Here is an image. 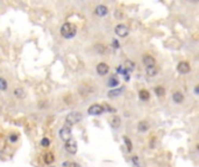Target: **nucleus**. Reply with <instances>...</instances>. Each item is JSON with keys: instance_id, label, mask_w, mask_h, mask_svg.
<instances>
[{"instance_id": "f257e3e1", "label": "nucleus", "mask_w": 199, "mask_h": 167, "mask_svg": "<svg viewBox=\"0 0 199 167\" xmlns=\"http://www.w3.org/2000/svg\"><path fill=\"white\" fill-rule=\"evenodd\" d=\"M61 34L64 38H73L75 35L77 34V28L70 22H65L61 28Z\"/></svg>"}, {"instance_id": "f03ea898", "label": "nucleus", "mask_w": 199, "mask_h": 167, "mask_svg": "<svg viewBox=\"0 0 199 167\" xmlns=\"http://www.w3.org/2000/svg\"><path fill=\"white\" fill-rule=\"evenodd\" d=\"M83 120V115L80 113H77V111H73V113H70L65 118V126L68 128H71L75 124H77L78 122H80Z\"/></svg>"}, {"instance_id": "7ed1b4c3", "label": "nucleus", "mask_w": 199, "mask_h": 167, "mask_svg": "<svg viewBox=\"0 0 199 167\" xmlns=\"http://www.w3.org/2000/svg\"><path fill=\"white\" fill-rule=\"evenodd\" d=\"M65 150H66V152H69L70 154H76V153H77V150H78L77 142L72 138H70L69 140H66L65 142Z\"/></svg>"}, {"instance_id": "20e7f679", "label": "nucleus", "mask_w": 199, "mask_h": 167, "mask_svg": "<svg viewBox=\"0 0 199 167\" xmlns=\"http://www.w3.org/2000/svg\"><path fill=\"white\" fill-rule=\"evenodd\" d=\"M114 31L119 37H126L129 34V28L126 25H118L114 29Z\"/></svg>"}, {"instance_id": "39448f33", "label": "nucleus", "mask_w": 199, "mask_h": 167, "mask_svg": "<svg viewBox=\"0 0 199 167\" xmlns=\"http://www.w3.org/2000/svg\"><path fill=\"white\" fill-rule=\"evenodd\" d=\"M87 113L89 115H92V116H97V115H101L104 113V107L101 105H92L89 109H87Z\"/></svg>"}, {"instance_id": "423d86ee", "label": "nucleus", "mask_w": 199, "mask_h": 167, "mask_svg": "<svg viewBox=\"0 0 199 167\" xmlns=\"http://www.w3.org/2000/svg\"><path fill=\"white\" fill-rule=\"evenodd\" d=\"M59 137L63 139L64 142L69 140V139L71 138V129L64 125V126L59 130Z\"/></svg>"}, {"instance_id": "0eeeda50", "label": "nucleus", "mask_w": 199, "mask_h": 167, "mask_svg": "<svg viewBox=\"0 0 199 167\" xmlns=\"http://www.w3.org/2000/svg\"><path fill=\"white\" fill-rule=\"evenodd\" d=\"M177 71L182 74H186L190 72V64L187 62H181L178 65H177Z\"/></svg>"}, {"instance_id": "6e6552de", "label": "nucleus", "mask_w": 199, "mask_h": 167, "mask_svg": "<svg viewBox=\"0 0 199 167\" xmlns=\"http://www.w3.org/2000/svg\"><path fill=\"white\" fill-rule=\"evenodd\" d=\"M109 71V66L107 65L106 63H100L97 65V72L99 76H106Z\"/></svg>"}, {"instance_id": "1a4fd4ad", "label": "nucleus", "mask_w": 199, "mask_h": 167, "mask_svg": "<svg viewBox=\"0 0 199 167\" xmlns=\"http://www.w3.org/2000/svg\"><path fill=\"white\" fill-rule=\"evenodd\" d=\"M143 64L146 65L147 68H150V66H155V63H156V60H155V58L153 57V56L150 55H145L143 56Z\"/></svg>"}, {"instance_id": "9d476101", "label": "nucleus", "mask_w": 199, "mask_h": 167, "mask_svg": "<svg viewBox=\"0 0 199 167\" xmlns=\"http://www.w3.org/2000/svg\"><path fill=\"white\" fill-rule=\"evenodd\" d=\"M95 14L98 15V16H105L107 13H108V8H107L106 6H104V5H98L97 7H95Z\"/></svg>"}, {"instance_id": "9b49d317", "label": "nucleus", "mask_w": 199, "mask_h": 167, "mask_svg": "<svg viewBox=\"0 0 199 167\" xmlns=\"http://www.w3.org/2000/svg\"><path fill=\"white\" fill-rule=\"evenodd\" d=\"M173 100L175 103H182L184 100V95L181 92H175L173 94Z\"/></svg>"}, {"instance_id": "f8f14e48", "label": "nucleus", "mask_w": 199, "mask_h": 167, "mask_svg": "<svg viewBox=\"0 0 199 167\" xmlns=\"http://www.w3.org/2000/svg\"><path fill=\"white\" fill-rule=\"evenodd\" d=\"M137 130L140 131V132H146L149 130V123L147 122V121H141V122H139V124H137Z\"/></svg>"}, {"instance_id": "ddd939ff", "label": "nucleus", "mask_w": 199, "mask_h": 167, "mask_svg": "<svg viewBox=\"0 0 199 167\" xmlns=\"http://www.w3.org/2000/svg\"><path fill=\"white\" fill-rule=\"evenodd\" d=\"M54 160H55V155H54L53 152H47L44 154V163L46 164L50 165V164L54 163Z\"/></svg>"}, {"instance_id": "4468645a", "label": "nucleus", "mask_w": 199, "mask_h": 167, "mask_svg": "<svg viewBox=\"0 0 199 167\" xmlns=\"http://www.w3.org/2000/svg\"><path fill=\"white\" fill-rule=\"evenodd\" d=\"M157 69L156 66H150V68H146V73L148 77H155L157 74Z\"/></svg>"}, {"instance_id": "2eb2a0df", "label": "nucleus", "mask_w": 199, "mask_h": 167, "mask_svg": "<svg viewBox=\"0 0 199 167\" xmlns=\"http://www.w3.org/2000/svg\"><path fill=\"white\" fill-rule=\"evenodd\" d=\"M139 97H140V99H141L142 101H147V100H149L150 94H149V92H148L147 89H141V91L139 92Z\"/></svg>"}, {"instance_id": "dca6fc26", "label": "nucleus", "mask_w": 199, "mask_h": 167, "mask_svg": "<svg viewBox=\"0 0 199 167\" xmlns=\"http://www.w3.org/2000/svg\"><path fill=\"white\" fill-rule=\"evenodd\" d=\"M122 88H114V89H112V91H109L108 92V97H119V95H121V93H122Z\"/></svg>"}, {"instance_id": "f3484780", "label": "nucleus", "mask_w": 199, "mask_h": 167, "mask_svg": "<svg viewBox=\"0 0 199 167\" xmlns=\"http://www.w3.org/2000/svg\"><path fill=\"white\" fill-rule=\"evenodd\" d=\"M120 124H121V120H120L119 116H113L111 118V125L113 128H119Z\"/></svg>"}, {"instance_id": "a211bd4d", "label": "nucleus", "mask_w": 199, "mask_h": 167, "mask_svg": "<svg viewBox=\"0 0 199 167\" xmlns=\"http://www.w3.org/2000/svg\"><path fill=\"white\" fill-rule=\"evenodd\" d=\"M135 68V63H133L132 60H129V59H127L126 62H125V70H127L128 72H131L133 71Z\"/></svg>"}, {"instance_id": "6ab92c4d", "label": "nucleus", "mask_w": 199, "mask_h": 167, "mask_svg": "<svg viewBox=\"0 0 199 167\" xmlns=\"http://www.w3.org/2000/svg\"><path fill=\"white\" fill-rule=\"evenodd\" d=\"M119 84H120L119 79H118L117 77H112V78L108 80V86H109V87H113V88H115Z\"/></svg>"}, {"instance_id": "aec40b11", "label": "nucleus", "mask_w": 199, "mask_h": 167, "mask_svg": "<svg viewBox=\"0 0 199 167\" xmlns=\"http://www.w3.org/2000/svg\"><path fill=\"white\" fill-rule=\"evenodd\" d=\"M7 87H8L7 80L0 77V91H2V92H4V91H6V89H7Z\"/></svg>"}, {"instance_id": "412c9836", "label": "nucleus", "mask_w": 199, "mask_h": 167, "mask_svg": "<svg viewBox=\"0 0 199 167\" xmlns=\"http://www.w3.org/2000/svg\"><path fill=\"white\" fill-rule=\"evenodd\" d=\"M123 142H125V144H126V146H127V151L128 152H131L133 149V145H132V142H131V139L128 138V137H123Z\"/></svg>"}, {"instance_id": "4be33fe9", "label": "nucleus", "mask_w": 199, "mask_h": 167, "mask_svg": "<svg viewBox=\"0 0 199 167\" xmlns=\"http://www.w3.org/2000/svg\"><path fill=\"white\" fill-rule=\"evenodd\" d=\"M155 94H156L157 97H163V95H164V88H163L162 86L155 87Z\"/></svg>"}, {"instance_id": "5701e85b", "label": "nucleus", "mask_w": 199, "mask_h": 167, "mask_svg": "<svg viewBox=\"0 0 199 167\" xmlns=\"http://www.w3.org/2000/svg\"><path fill=\"white\" fill-rule=\"evenodd\" d=\"M14 95L16 97H19V99H21V97H25V93H23V91H22L21 88H16V89L14 91Z\"/></svg>"}, {"instance_id": "b1692460", "label": "nucleus", "mask_w": 199, "mask_h": 167, "mask_svg": "<svg viewBox=\"0 0 199 167\" xmlns=\"http://www.w3.org/2000/svg\"><path fill=\"white\" fill-rule=\"evenodd\" d=\"M63 167H80L77 163H75V161H66L63 164Z\"/></svg>"}, {"instance_id": "393cba45", "label": "nucleus", "mask_w": 199, "mask_h": 167, "mask_svg": "<svg viewBox=\"0 0 199 167\" xmlns=\"http://www.w3.org/2000/svg\"><path fill=\"white\" fill-rule=\"evenodd\" d=\"M41 145H42L43 147H48V146L50 145V139L47 138V137H44V138L41 140Z\"/></svg>"}, {"instance_id": "a878e982", "label": "nucleus", "mask_w": 199, "mask_h": 167, "mask_svg": "<svg viewBox=\"0 0 199 167\" xmlns=\"http://www.w3.org/2000/svg\"><path fill=\"white\" fill-rule=\"evenodd\" d=\"M132 161H133V164L135 165V166H137V167H140V161H139V157H132Z\"/></svg>"}, {"instance_id": "bb28decb", "label": "nucleus", "mask_w": 199, "mask_h": 167, "mask_svg": "<svg viewBox=\"0 0 199 167\" xmlns=\"http://www.w3.org/2000/svg\"><path fill=\"white\" fill-rule=\"evenodd\" d=\"M103 107H104V111L106 110V111H108V113H114V111H115V109H114V108L109 107L108 105H106V106H103Z\"/></svg>"}, {"instance_id": "cd10ccee", "label": "nucleus", "mask_w": 199, "mask_h": 167, "mask_svg": "<svg viewBox=\"0 0 199 167\" xmlns=\"http://www.w3.org/2000/svg\"><path fill=\"white\" fill-rule=\"evenodd\" d=\"M95 49H97V51H99V52H105V50H106V49H105V46H104V45H101V44L97 45V48H95Z\"/></svg>"}, {"instance_id": "c85d7f7f", "label": "nucleus", "mask_w": 199, "mask_h": 167, "mask_svg": "<svg viewBox=\"0 0 199 167\" xmlns=\"http://www.w3.org/2000/svg\"><path fill=\"white\" fill-rule=\"evenodd\" d=\"M18 138H19V136H18V135H15V134H14V135H11V136H10V142L15 143V142L18 140Z\"/></svg>"}, {"instance_id": "c756f323", "label": "nucleus", "mask_w": 199, "mask_h": 167, "mask_svg": "<svg viewBox=\"0 0 199 167\" xmlns=\"http://www.w3.org/2000/svg\"><path fill=\"white\" fill-rule=\"evenodd\" d=\"M112 45H113V48H115V49H118V48H119V42H118V40H115V38H114V40H113V41H112Z\"/></svg>"}, {"instance_id": "7c9ffc66", "label": "nucleus", "mask_w": 199, "mask_h": 167, "mask_svg": "<svg viewBox=\"0 0 199 167\" xmlns=\"http://www.w3.org/2000/svg\"><path fill=\"white\" fill-rule=\"evenodd\" d=\"M195 94H196V95H198L199 94V87L198 86H196V87H195Z\"/></svg>"}, {"instance_id": "2f4dec72", "label": "nucleus", "mask_w": 199, "mask_h": 167, "mask_svg": "<svg viewBox=\"0 0 199 167\" xmlns=\"http://www.w3.org/2000/svg\"><path fill=\"white\" fill-rule=\"evenodd\" d=\"M53 167H55V166H53Z\"/></svg>"}]
</instances>
